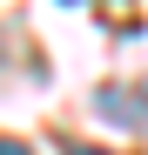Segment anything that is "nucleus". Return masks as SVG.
<instances>
[{
	"instance_id": "nucleus-1",
	"label": "nucleus",
	"mask_w": 148,
	"mask_h": 155,
	"mask_svg": "<svg viewBox=\"0 0 148 155\" xmlns=\"http://www.w3.org/2000/svg\"><path fill=\"white\" fill-rule=\"evenodd\" d=\"M101 115H141L148 121V88H101Z\"/></svg>"
},
{
	"instance_id": "nucleus-2",
	"label": "nucleus",
	"mask_w": 148,
	"mask_h": 155,
	"mask_svg": "<svg viewBox=\"0 0 148 155\" xmlns=\"http://www.w3.org/2000/svg\"><path fill=\"white\" fill-rule=\"evenodd\" d=\"M67 155H108V148H94V142H67Z\"/></svg>"
},
{
	"instance_id": "nucleus-3",
	"label": "nucleus",
	"mask_w": 148,
	"mask_h": 155,
	"mask_svg": "<svg viewBox=\"0 0 148 155\" xmlns=\"http://www.w3.org/2000/svg\"><path fill=\"white\" fill-rule=\"evenodd\" d=\"M0 155H34V148H20V142H7V135H0Z\"/></svg>"
}]
</instances>
